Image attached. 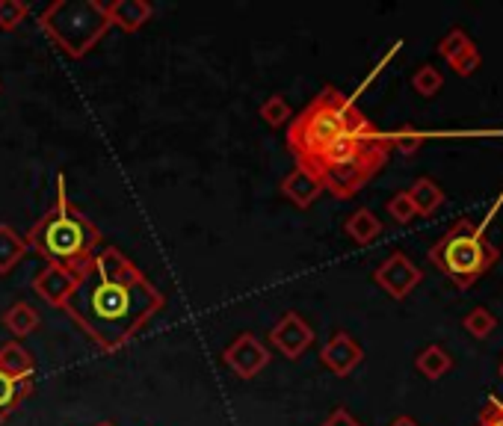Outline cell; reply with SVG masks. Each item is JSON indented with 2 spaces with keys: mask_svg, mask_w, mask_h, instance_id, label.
I'll list each match as a JSON object with an SVG mask.
<instances>
[{
  "mask_svg": "<svg viewBox=\"0 0 503 426\" xmlns=\"http://www.w3.org/2000/svg\"><path fill=\"white\" fill-rule=\"evenodd\" d=\"M163 305L166 296L146 279V272L122 248L107 246L89 260L59 311L98 343V350L116 352L128 347L163 311Z\"/></svg>",
  "mask_w": 503,
  "mask_h": 426,
  "instance_id": "1",
  "label": "cell"
},
{
  "mask_svg": "<svg viewBox=\"0 0 503 426\" xmlns=\"http://www.w3.org/2000/svg\"><path fill=\"white\" fill-rule=\"evenodd\" d=\"M30 248H36L47 264L66 267L71 272H83L89 260L98 255L101 231L75 201L68 198L66 175H56V198L42 213V219L24 234Z\"/></svg>",
  "mask_w": 503,
  "mask_h": 426,
  "instance_id": "2",
  "label": "cell"
},
{
  "mask_svg": "<svg viewBox=\"0 0 503 426\" xmlns=\"http://www.w3.org/2000/svg\"><path fill=\"white\" fill-rule=\"evenodd\" d=\"M376 125L358 110V104L334 86H323L303 113L287 122V148L299 160L320 154L346 134H370Z\"/></svg>",
  "mask_w": 503,
  "mask_h": 426,
  "instance_id": "3",
  "label": "cell"
},
{
  "mask_svg": "<svg viewBox=\"0 0 503 426\" xmlns=\"http://www.w3.org/2000/svg\"><path fill=\"white\" fill-rule=\"evenodd\" d=\"M503 208V189L498 198L492 201V208L486 210V217L480 222L471 219H457L450 228L429 246V260L433 267L441 269L445 276L457 284L459 290H468L471 284L495 267V260L500 258L498 246L486 240V231L492 225L495 213Z\"/></svg>",
  "mask_w": 503,
  "mask_h": 426,
  "instance_id": "4",
  "label": "cell"
},
{
  "mask_svg": "<svg viewBox=\"0 0 503 426\" xmlns=\"http://www.w3.org/2000/svg\"><path fill=\"white\" fill-rule=\"evenodd\" d=\"M39 30L66 56L83 59L110 33V18L101 0H54L39 12Z\"/></svg>",
  "mask_w": 503,
  "mask_h": 426,
  "instance_id": "5",
  "label": "cell"
},
{
  "mask_svg": "<svg viewBox=\"0 0 503 426\" xmlns=\"http://www.w3.org/2000/svg\"><path fill=\"white\" fill-rule=\"evenodd\" d=\"M374 281L391 296V299H405V296L424 281V272H421V267H415V260L405 252H391L376 267Z\"/></svg>",
  "mask_w": 503,
  "mask_h": 426,
  "instance_id": "6",
  "label": "cell"
},
{
  "mask_svg": "<svg viewBox=\"0 0 503 426\" xmlns=\"http://www.w3.org/2000/svg\"><path fill=\"white\" fill-rule=\"evenodd\" d=\"M270 350L263 347V343L252 335V331H241L229 347L222 350V361L225 367H231V373L234 376H241V379H255L263 367L270 364Z\"/></svg>",
  "mask_w": 503,
  "mask_h": 426,
  "instance_id": "7",
  "label": "cell"
},
{
  "mask_svg": "<svg viewBox=\"0 0 503 426\" xmlns=\"http://www.w3.org/2000/svg\"><path fill=\"white\" fill-rule=\"evenodd\" d=\"M270 343L279 350L284 359L299 361L314 343V329H311L296 311H284L270 329Z\"/></svg>",
  "mask_w": 503,
  "mask_h": 426,
  "instance_id": "8",
  "label": "cell"
},
{
  "mask_svg": "<svg viewBox=\"0 0 503 426\" xmlns=\"http://www.w3.org/2000/svg\"><path fill=\"white\" fill-rule=\"evenodd\" d=\"M362 361H364V350L358 347L350 331H334V335L323 343V350H320V364L326 367L329 373L341 376V379L350 376Z\"/></svg>",
  "mask_w": 503,
  "mask_h": 426,
  "instance_id": "9",
  "label": "cell"
},
{
  "mask_svg": "<svg viewBox=\"0 0 503 426\" xmlns=\"http://www.w3.org/2000/svg\"><path fill=\"white\" fill-rule=\"evenodd\" d=\"M83 272H71L66 267H54L45 264L39 272L33 276V290L42 302H47L51 308H63V302L68 299V293L77 288Z\"/></svg>",
  "mask_w": 503,
  "mask_h": 426,
  "instance_id": "10",
  "label": "cell"
},
{
  "mask_svg": "<svg viewBox=\"0 0 503 426\" xmlns=\"http://www.w3.org/2000/svg\"><path fill=\"white\" fill-rule=\"evenodd\" d=\"M107 6V18H110V27L122 30V33H139L146 24L154 18V6L149 0H113Z\"/></svg>",
  "mask_w": 503,
  "mask_h": 426,
  "instance_id": "11",
  "label": "cell"
},
{
  "mask_svg": "<svg viewBox=\"0 0 503 426\" xmlns=\"http://www.w3.org/2000/svg\"><path fill=\"white\" fill-rule=\"evenodd\" d=\"M282 193H284L287 201H293L296 208H311L323 196V187L308 169L296 166V169L282 181Z\"/></svg>",
  "mask_w": 503,
  "mask_h": 426,
  "instance_id": "12",
  "label": "cell"
},
{
  "mask_svg": "<svg viewBox=\"0 0 503 426\" xmlns=\"http://www.w3.org/2000/svg\"><path fill=\"white\" fill-rule=\"evenodd\" d=\"M0 323H4L6 331H12V338L21 340V338L33 335V331H39V326H42V314H39V308H33L30 302L18 299V302H12V305L6 308L4 317H0Z\"/></svg>",
  "mask_w": 503,
  "mask_h": 426,
  "instance_id": "13",
  "label": "cell"
},
{
  "mask_svg": "<svg viewBox=\"0 0 503 426\" xmlns=\"http://www.w3.org/2000/svg\"><path fill=\"white\" fill-rule=\"evenodd\" d=\"M30 394H33V379H15L0 373V426L21 409V402H27Z\"/></svg>",
  "mask_w": 503,
  "mask_h": 426,
  "instance_id": "14",
  "label": "cell"
},
{
  "mask_svg": "<svg viewBox=\"0 0 503 426\" xmlns=\"http://www.w3.org/2000/svg\"><path fill=\"white\" fill-rule=\"evenodd\" d=\"M344 234L350 237L353 243H358V246H370V243H376L382 237V222H379V217L370 208H358V210L350 213V217H346Z\"/></svg>",
  "mask_w": 503,
  "mask_h": 426,
  "instance_id": "15",
  "label": "cell"
},
{
  "mask_svg": "<svg viewBox=\"0 0 503 426\" xmlns=\"http://www.w3.org/2000/svg\"><path fill=\"white\" fill-rule=\"evenodd\" d=\"M30 246L24 240V234H18L12 225L0 222V276H9L24 258H27Z\"/></svg>",
  "mask_w": 503,
  "mask_h": 426,
  "instance_id": "16",
  "label": "cell"
},
{
  "mask_svg": "<svg viewBox=\"0 0 503 426\" xmlns=\"http://www.w3.org/2000/svg\"><path fill=\"white\" fill-rule=\"evenodd\" d=\"M36 359L33 352H27L18 340H9L0 347V373L15 376V379H33Z\"/></svg>",
  "mask_w": 503,
  "mask_h": 426,
  "instance_id": "17",
  "label": "cell"
},
{
  "mask_svg": "<svg viewBox=\"0 0 503 426\" xmlns=\"http://www.w3.org/2000/svg\"><path fill=\"white\" fill-rule=\"evenodd\" d=\"M405 193H409L417 217H433V213L445 205V189H441L433 178H417Z\"/></svg>",
  "mask_w": 503,
  "mask_h": 426,
  "instance_id": "18",
  "label": "cell"
},
{
  "mask_svg": "<svg viewBox=\"0 0 503 426\" xmlns=\"http://www.w3.org/2000/svg\"><path fill=\"white\" fill-rule=\"evenodd\" d=\"M415 367H417V373L426 376V379H441L445 373H450V367H453V355H450L445 347H438V343H429L426 350L417 352Z\"/></svg>",
  "mask_w": 503,
  "mask_h": 426,
  "instance_id": "19",
  "label": "cell"
},
{
  "mask_svg": "<svg viewBox=\"0 0 503 426\" xmlns=\"http://www.w3.org/2000/svg\"><path fill=\"white\" fill-rule=\"evenodd\" d=\"M462 329L468 331V335H474L477 340H486L488 335H495L498 329V317L488 311V308H471L468 314L462 317Z\"/></svg>",
  "mask_w": 503,
  "mask_h": 426,
  "instance_id": "20",
  "label": "cell"
},
{
  "mask_svg": "<svg viewBox=\"0 0 503 426\" xmlns=\"http://www.w3.org/2000/svg\"><path fill=\"white\" fill-rule=\"evenodd\" d=\"M426 139H429L426 130H417L412 125H405V127L394 130L391 134V151H400V154H405V157H412V154L421 151V146Z\"/></svg>",
  "mask_w": 503,
  "mask_h": 426,
  "instance_id": "21",
  "label": "cell"
},
{
  "mask_svg": "<svg viewBox=\"0 0 503 426\" xmlns=\"http://www.w3.org/2000/svg\"><path fill=\"white\" fill-rule=\"evenodd\" d=\"M412 86L417 95H424V98H436V95L445 89V77H441V71L436 66H421L415 71Z\"/></svg>",
  "mask_w": 503,
  "mask_h": 426,
  "instance_id": "22",
  "label": "cell"
},
{
  "mask_svg": "<svg viewBox=\"0 0 503 426\" xmlns=\"http://www.w3.org/2000/svg\"><path fill=\"white\" fill-rule=\"evenodd\" d=\"M258 113H261V118L270 127H282V125H287L293 118L291 104H287V98H282V95H270V98L261 104Z\"/></svg>",
  "mask_w": 503,
  "mask_h": 426,
  "instance_id": "23",
  "label": "cell"
},
{
  "mask_svg": "<svg viewBox=\"0 0 503 426\" xmlns=\"http://www.w3.org/2000/svg\"><path fill=\"white\" fill-rule=\"evenodd\" d=\"M30 15V4L24 0H0V30L4 33H15Z\"/></svg>",
  "mask_w": 503,
  "mask_h": 426,
  "instance_id": "24",
  "label": "cell"
},
{
  "mask_svg": "<svg viewBox=\"0 0 503 426\" xmlns=\"http://www.w3.org/2000/svg\"><path fill=\"white\" fill-rule=\"evenodd\" d=\"M480 63H483V56H480V51H477V45L474 42H468L462 47V51L450 59V68L457 71L459 77H471L477 68H480Z\"/></svg>",
  "mask_w": 503,
  "mask_h": 426,
  "instance_id": "25",
  "label": "cell"
},
{
  "mask_svg": "<svg viewBox=\"0 0 503 426\" xmlns=\"http://www.w3.org/2000/svg\"><path fill=\"white\" fill-rule=\"evenodd\" d=\"M385 210L391 213V219L400 222V225H409L412 219H417V210H415L412 198H409V193H405V189H403V193H397V196L388 198Z\"/></svg>",
  "mask_w": 503,
  "mask_h": 426,
  "instance_id": "26",
  "label": "cell"
},
{
  "mask_svg": "<svg viewBox=\"0 0 503 426\" xmlns=\"http://www.w3.org/2000/svg\"><path fill=\"white\" fill-rule=\"evenodd\" d=\"M468 42H471V36H468V33H465V30H459V27H453V30H450V33L445 36V39L438 42V54L445 56L447 63H450V59L457 56V54L462 51V47L468 45Z\"/></svg>",
  "mask_w": 503,
  "mask_h": 426,
  "instance_id": "27",
  "label": "cell"
},
{
  "mask_svg": "<svg viewBox=\"0 0 503 426\" xmlns=\"http://www.w3.org/2000/svg\"><path fill=\"white\" fill-rule=\"evenodd\" d=\"M320 426H362V423H358V421L353 418V414L346 411V409H334V411H332L329 418L323 421Z\"/></svg>",
  "mask_w": 503,
  "mask_h": 426,
  "instance_id": "28",
  "label": "cell"
},
{
  "mask_svg": "<svg viewBox=\"0 0 503 426\" xmlns=\"http://www.w3.org/2000/svg\"><path fill=\"white\" fill-rule=\"evenodd\" d=\"M388 426H421L415 418H409V414H400V418H394Z\"/></svg>",
  "mask_w": 503,
  "mask_h": 426,
  "instance_id": "29",
  "label": "cell"
},
{
  "mask_svg": "<svg viewBox=\"0 0 503 426\" xmlns=\"http://www.w3.org/2000/svg\"><path fill=\"white\" fill-rule=\"evenodd\" d=\"M92 426H116L113 421H98V423H92Z\"/></svg>",
  "mask_w": 503,
  "mask_h": 426,
  "instance_id": "30",
  "label": "cell"
},
{
  "mask_svg": "<svg viewBox=\"0 0 503 426\" xmlns=\"http://www.w3.org/2000/svg\"><path fill=\"white\" fill-rule=\"evenodd\" d=\"M480 426H503V421H492V423H480Z\"/></svg>",
  "mask_w": 503,
  "mask_h": 426,
  "instance_id": "31",
  "label": "cell"
},
{
  "mask_svg": "<svg viewBox=\"0 0 503 426\" xmlns=\"http://www.w3.org/2000/svg\"><path fill=\"white\" fill-rule=\"evenodd\" d=\"M500 376H503V361H500Z\"/></svg>",
  "mask_w": 503,
  "mask_h": 426,
  "instance_id": "32",
  "label": "cell"
}]
</instances>
